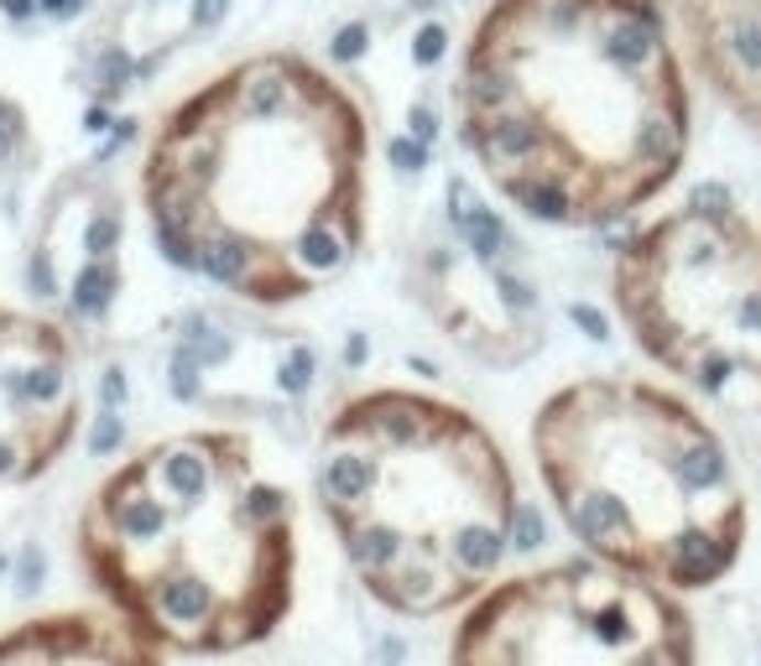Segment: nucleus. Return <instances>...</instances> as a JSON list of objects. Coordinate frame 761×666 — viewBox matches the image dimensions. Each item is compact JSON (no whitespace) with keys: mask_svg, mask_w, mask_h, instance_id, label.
<instances>
[{"mask_svg":"<svg viewBox=\"0 0 761 666\" xmlns=\"http://www.w3.org/2000/svg\"><path fill=\"white\" fill-rule=\"evenodd\" d=\"M141 209L173 271L251 308H293L340 287L365 251L371 131L329 74L266 53L162 120Z\"/></svg>","mask_w":761,"mask_h":666,"instance_id":"nucleus-1","label":"nucleus"},{"mask_svg":"<svg viewBox=\"0 0 761 666\" xmlns=\"http://www.w3.org/2000/svg\"><path fill=\"white\" fill-rule=\"evenodd\" d=\"M460 141L517 214L621 224L688 157V89L652 0H496L460 74Z\"/></svg>","mask_w":761,"mask_h":666,"instance_id":"nucleus-2","label":"nucleus"},{"mask_svg":"<svg viewBox=\"0 0 761 666\" xmlns=\"http://www.w3.org/2000/svg\"><path fill=\"white\" fill-rule=\"evenodd\" d=\"M74 557L141 646L235 656L293 614L298 500L251 432L183 428L104 474Z\"/></svg>","mask_w":761,"mask_h":666,"instance_id":"nucleus-3","label":"nucleus"},{"mask_svg":"<svg viewBox=\"0 0 761 666\" xmlns=\"http://www.w3.org/2000/svg\"><path fill=\"white\" fill-rule=\"evenodd\" d=\"M313 500L355 584L397 620L464 614L517 542V474L496 432L407 386L350 396L313 443Z\"/></svg>","mask_w":761,"mask_h":666,"instance_id":"nucleus-4","label":"nucleus"},{"mask_svg":"<svg viewBox=\"0 0 761 666\" xmlns=\"http://www.w3.org/2000/svg\"><path fill=\"white\" fill-rule=\"evenodd\" d=\"M532 464L584 557L704 593L746 552V485L715 422L641 375H580L532 417Z\"/></svg>","mask_w":761,"mask_h":666,"instance_id":"nucleus-5","label":"nucleus"},{"mask_svg":"<svg viewBox=\"0 0 761 666\" xmlns=\"http://www.w3.org/2000/svg\"><path fill=\"white\" fill-rule=\"evenodd\" d=\"M610 297L631 344L725 412H761V224L720 193L641 224Z\"/></svg>","mask_w":761,"mask_h":666,"instance_id":"nucleus-6","label":"nucleus"},{"mask_svg":"<svg viewBox=\"0 0 761 666\" xmlns=\"http://www.w3.org/2000/svg\"><path fill=\"white\" fill-rule=\"evenodd\" d=\"M449 666H699L679 593L595 557L496 578L460 614Z\"/></svg>","mask_w":761,"mask_h":666,"instance_id":"nucleus-7","label":"nucleus"},{"mask_svg":"<svg viewBox=\"0 0 761 666\" xmlns=\"http://www.w3.org/2000/svg\"><path fill=\"white\" fill-rule=\"evenodd\" d=\"M84 428L79 349L63 323L0 302V490L37 485Z\"/></svg>","mask_w":761,"mask_h":666,"instance_id":"nucleus-8","label":"nucleus"},{"mask_svg":"<svg viewBox=\"0 0 761 666\" xmlns=\"http://www.w3.org/2000/svg\"><path fill=\"white\" fill-rule=\"evenodd\" d=\"M0 666H162V656L141 646L110 609H74L0 630Z\"/></svg>","mask_w":761,"mask_h":666,"instance_id":"nucleus-9","label":"nucleus"},{"mask_svg":"<svg viewBox=\"0 0 761 666\" xmlns=\"http://www.w3.org/2000/svg\"><path fill=\"white\" fill-rule=\"evenodd\" d=\"M365 47H371V26H365V21H350V26L334 32V42H329V58H334V63H355V58H365Z\"/></svg>","mask_w":761,"mask_h":666,"instance_id":"nucleus-10","label":"nucleus"},{"mask_svg":"<svg viewBox=\"0 0 761 666\" xmlns=\"http://www.w3.org/2000/svg\"><path fill=\"white\" fill-rule=\"evenodd\" d=\"M443 42H449V32L443 26H422L418 37H412V58L428 68V63H439L443 58Z\"/></svg>","mask_w":761,"mask_h":666,"instance_id":"nucleus-11","label":"nucleus"},{"mask_svg":"<svg viewBox=\"0 0 761 666\" xmlns=\"http://www.w3.org/2000/svg\"><path fill=\"white\" fill-rule=\"evenodd\" d=\"M230 0H194V26H220Z\"/></svg>","mask_w":761,"mask_h":666,"instance_id":"nucleus-12","label":"nucleus"},{"mask_svg":"<svg viewBox=\"0 0 761 666\" xmlns=\"http://www.w3.org/2000/svg\"><path fill=\"white\" fill-rule=\"evenodd\" d=\"M412 5H418V11H433V5H439V0H412Z\"/></svg>","mask_w":761,"mask_h":666,"instance_id":"nucleus-13","label":"nucleus"}]
</instances>
